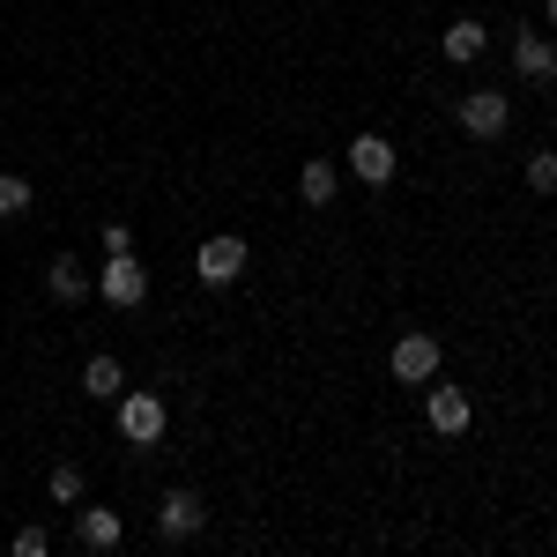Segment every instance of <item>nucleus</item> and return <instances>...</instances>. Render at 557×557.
Returning a JSON list of instances; mask_svg holds the SVG:
<instances>
[{"mask_svg":"<svg viewBox=\"0 0 557 557\" xmlns=\"http://www.w3.org/2000/svg\"><path fill=\"white\" fill-rule=\"evenodd\" d=\"M112 409H120V438H127V446H141V454H149V446L164 438V394H149V386H127Z\"/></svg>","mask_w":557,"mask_h":557,"instance_id":"obj_1","label":"nucleus"},{"mask_svg":"<svg viewBox=\"0 0 557 557\" xmlns=\"http://www.w3.org/2000/svg\"><path fill=\"white\" fill-rule=\"evenodd\" d=\"M209 528V498L201 491H164V506H157V535L164 543H194Z\"/></svg>","mask_w":557,"mask_h":557,"instance_id":"obj_2","label":"nucleus"},{"mask_svg":"<svg viewBox=\"0 0 557 557\" xmlns=\"http://www.w3.org/2000/svg\"><path fill=\"white\" fill-rule=\"evenodd\" d=\"M97 298H104V305H120V312H134V305L149 298V275H141V260H134V253H104Z\"/></svg>","mask_w":557,"mask_h":557,"instance_id":"obj_3","label":"nucleus"},{"mask_svg":"<svg viewBox=\"0 0 557 557\" xmlns=\"http://www.w3.org/2000/svg\"><path fill=\"white\" fill-rule=\"evenodd\" d=\"M246 238H231V231H223V238H209V246H201V253H194V275H201V283H209V290H223V283H238V275H246Z\"/></svg>","mask_w":557,"mask_h":557,"instance_id":"obj_4","label":"nucleus"},{"mask_svg":"<svg viewBox=\"0 0 557 557\" xmlns=\"http://www.w3.org/2000/svg\"><path fill=\"white\" fill-rule=\"evenodd\" d=\"M454 112H461V127H469L475 141H491V134H506V120H513V104H506V89H469V97H461Z\"/></svg>","mask_w":557,"mask_h":557,"instance_id":"obj_5","label":"nucleus"},{"mask_svg":"<svg viewBox=\"0 0 557 557\" xmlns=\"http://www.w3.org/2000/svg\"><path fill=\"white\" fill-rule=\"evenodd\" d=\"M513 67L528 75V83H557V45L535 30V23H520L513 30Z\"/></svg>","mask_w":557,"mask_h":557,"instance_id":"obj_6","label":"nucleus"},{"mask_svg":"<svg viewBox=\"0 0 557 557\" xmlns=\"http://www.w3.org/2000/svg\"><path fill=\"white\" fill-rule=\"evenodd\" d=\"M349 172L364 178V186H394V141L386 134H357L349 141Z\"/></svg>","mask_w":557,"mask_h":557,"instance_id":"obj_7","label":"nucleus"},{"mask_svg":"<svg viewBox=\"0 0 557 557\" xmlns=\"http://www.w3.org/2000/svg\"><path fill=\"white\" fill-rule=\"evenodd\" d=\"M394 380H409V386L438 380V343H431V335H401V343H394Z\"/></svg>","mask_w":557,"mask_h":557,"instance_id":"obj_8","label":"nucleus"},{"mask_svg":"<svg viewBox=\"0 0 557 557\" xmlns=\"http://www.w3.org/2000/svg\"><path fill=\"white\" fill-rule=\"evenodd\" d=\"M424 417H431V431H438V438H461V431H469V394H461V386H431V401H424Z\"/></svg>","mask_w":557,"mask_h":557,"instance_id":"obj_9","label":"nucleus"},{"mask_svg":"<svg viewBox=\"0 0 557 557\" xmlns=\"http://www.w3.org/2000/svg\"><path fill=\"white\" fill-rule=\"evenodd\" d=\"M120 535H127V528H120L112 506H83V520H75V543H83V550H120Z\"/></svg>","mask_w":557,"mask_h":557,"instance_id":"obj_10","label":"nucleus"},{"mask_svg":"<svg viewBox=\"0 0 557 557\" xmlns=\"http://www.w3.org/2000/svg\"><path fill=\"white\" fill-rule=\"evenodd\" d=\"M483 45H491V30L461 15V23H446V38H438V52H446L454 67H469V60H483Z\"/></svg>","mask_w":557,"mask_h":557,"instance_id":"obj_11","label":"nucleus"},{"mask_svg":"<svg viewBox=\"0 0 557 557\" xmlns=\"http://www.w3.org/2000/svg\"><path fill=\"white\" fill-rule=\"evenodd\" d=\"M45 290H52V298H60V305H83L89 290H97V283H89V275H83V260H67V253H60V260H52V268H45Z\"/></svg>","mask_w":557,"mask_h":557,"instance_id":"obj_12","label":"nucleus"},{"mask_svg":"<svg viewBox=\"0 0 557 557\" xmlns=\"http://www.w3.org/2000/svg\"><path fill=\"white\" fill-rule=\"evenodd\" d=\"M335 186H343V172H335L327 157H305V172H298V194H305V209H327V201H335Z\"/></svg>","mask_w":557,"mask_h":557,"instance_id":"obj_13","label":"nucleus"},{"mask_svg":"<svg viewBox=\"0 0 557 557\" xmlns=\"http://www.w3.org/2000/svg\"><path fill=\"white\" fill-rule=\"evenodd\" d=\"M83 394H97V401H120V394H127L120 357H89V364H83Z\"/></svg>","mask_w":557,"mask_h":557,"instance_id":"obj_14","label":"nucleus"},{"mask_svg":"<svg viewBox=\"0 0 557 557\" xmlns=\"http://www.w3.org/2000/svg\"><path fill=\"white\" fill-rule=\"evenodd\" d=\"M23 209H30V178H23V172H0V223H15Z\"/></svg>","mask_w":557,"mask_h":557,"instance_id":"obj_15","label":"nucleus"},{"mask_svg":"<svg viewBox=\"0 0 557 557\" xmlns=\"http://www.w3.org/2000/svg\"><path fill=\"white\" fill-rule=\"evenodd\" d=\"M45 498H60V506H75V498H83V469H75V461H60V469L45 475Z\"/></svg>","mask_w":557,"mask_h":557,"instance_id":"obj_16","label":"nucleus"},{"mask_svg":"<svg viewBox=\"0 0 557 557\" xmlns=\"http://www.w3.org/2000/svg\"><path fill=\"white\" fill-rule=\"evenodd\" d=\"M528 186H535V194H557V149H535V157H528Z\"/></svg>","mask_w":557,"mask_h":557,"instance_id":"obj_17","label":"nucleus"},{"mask_svg":"<svg viewBox=\"0 0 557 557\" xmlns=\"http://www.w3.org/2000/svg\"><path fill=\"white\" fill-rule=\"evenodd\" d=\"M8 550H15V557H45V550H52V535H45V528H15Z\"/></svg>","mask_w":557,"mask_h":557,"instance_id":"obj_18","label":"nucleus"},{"mask_svg":"<svg viewBox=\"0 0 557 557\" xmlns=\"http://www.w3.org/2000/svg\"><path fill=\"white\" fill-rule=\"evenodd\" d=\"M104 253H134V231H127V223H104Z\"/></svg>","mask_w":557,"mask_h":557,"instance_id":"obj_19","label":"nucleus"},{"mask_svg":"<svg viewBox=\"0 0 557 557\" xmlns=\"http://www.w3.org/2000/svg\"><path fill=\"white\" fill-rule=\"evenodd\" d=\"M543 23H550V30H557V0H550V8H543Z\"/></svg>","mask_w":557,"mask_h":557,"instance_id":"obj_20","label":"nucleus"}]
</instances>
